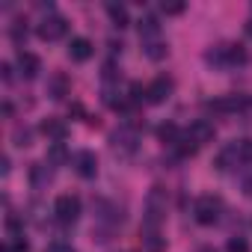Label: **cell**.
Here are the masks:
<instances>
[{
  "instance_id": "cell-23",
  "label": "cell",
  "mask_w": 252,
  "mask_h": 252,
  "mask_svg": "<svg viewBox=\"0 0 252 252\" xmlns=\"http://www.w3.org/2000/svg\"><path fill=\"white\" fill-rule=\"evenodd\" d=\"M143 48H146V57H149V60H155V63L166 57V45H163L160 39H158V42H146Z\"/></svg>"
},
{
  "instance_id": "cell-12",
  "label": "cell",
  "mask_w": 252,
  "mask_h": 252,
  "mask_svg": "<svg viewBox=\"0 0 252 252\" xmlns=\"http://www.w3.org/2000/svg\"><path fill=\"white\" fill-rule=\"evenodd\" d=\"M39 131H42L48 140H54V143H63V140L68 137V125H65L63 119H57V116H48V119L39 125Z\"/></svg>"
},
{
  "instance_id": "cell-2",
  "label": "cell",
  "mask_w": 252,
  "mask_h": 252,
  "mask_svg": "<svg viewBox=\"0 0 252 252\" xmlns=\"http://www.w3.org/2000/svg\"><path fill=\"white\" fill-rule=\"evenodd\" d=\"M205 60L214 68H234V65H243L246 63V48L243 45H220V48L208 51Z\"/></svg>"
},
{
  "instance_id": "cell-21",
  "label": "cell",
  "mask_w": 252,
  "mask_h": 252,
  "mask_svg": "<svg viewBox=\"0 0 252 252\" xmlns=\"http://www.w3.org/2000/svg\"><path fill=\"white\" fill-rule=\"evenodd\" d=\"M65 160H68V149H65V143H54L51 152H48V163H51V166H63Z\"/></svg>"
},
{
  "instance_id": "cell-3",
  "label": "cell",
  "mask_w": 252,
  "mask_h": 252,
  "mask_svg": "<svg viewBox=\"0 0 252 252\" xmlns=\"http://www.w3.org/2000/svg\"><path fill=\"white\" fill-rule=\"evenodd\" d=\"M222 214V199L220 196H199L193 205V217L199 225H214Z\"/></svg>"
},
{
  "instance_id": "cell-33",
  "label": "cell",
  "mask_w": 252,
  "mask_h": 252,
  "mask_svg": "<svg viewBox=\"0 0 252 252\" xmlns=\"http://www.w3.org/2000/svg\"><path fill=\"white\" fill-rule=\"evenodd\" d=\"M0 172H3V175H9V158H3V160H0Z\"/></svg>"
},
{
  "instance_id": "cell-6",
  "label": "cell",
  "mask_w": 252,
  "mask_h": 252,
  "mask_svg": "<svg viewBox=\"0 0 252 252\" xmlns=\"http://www.w3.org/2000/svg\"><path fill=\"white\" fill-rule=\"evenodd\" d=\"M110 143H113V149L122 152V155H134V152H137V143H140V134H137L134 125H122L119 131L110 134Z\"/></svg>"
},
{
  "instance_id": "cell-27",
  "label": "cell",
  "mask_w": 252,
  "mask_h": 252,
  "mask_svg": "<svg viewBox=\"0 0 252 252\" xmlns=\"http://www.w3.org/2000/svg\"><path fill=\"white\" fill-rule=\"evenodd\" d=\"M225 249L228 252H249V243H246V237H231L225 243Z\"/></svg>"
},
{
  "instance_id": "cell-29",
  "label": "cell",
  "mask_w": 252,
  "mask_h": 252,
  "mask_svg": "<svg viewBox=\"0 0 252 252\" xmlns=\"http://www.w3.org/2000/svg\"><path fill=\"white\" fill-rule=\"evenodd\" d=\"M160 9H163V15H181L187 6H184V3H163Z\"/></svg>"
},
{
  "instance_id": "cell-17",
  "label": "cell",
  "mask_w": 252,
  "mask_h": 252,
  "mask_svg": "<svg viewBox=\"0 0 252 252\" xmlns=\"http://www.w3.org/2000/svg\"><path fill=\"white\" fill-rule=\"evenodd\" d=\"M137 30H140V39H143V45H146V42H158V39H160V24H158V18H155V15H146V18H140Z\"/></svg>"
},
{
  "instance_id": "cell-25",
  "label": "cell",
  "mask_w": 252,
  "mask_h": 252,
  "mask_svg": "<svg viewBox=\"0 0 252 252\" xmlns=\"http://www.w3.org/2000/svg\"><path fill=\"white\" fill-rule=\"evenodd\" d=\"M12 140H15L18 149H27V146L33 143V131H30V128H21V125H18V128L12 131Z\"/></svg>"
},
{
  "instance_id": "cell-26",
  "label": "cell",
  "mask_w": 252,
  "mask_h": 252,
  "mask_svg": "<svg viewBox=\"0 0 252 252\" xmlns=\"http://www.w3.org/2000/svg\"><path fill=\"white\" fill-rule=\"evenodd\" d=\"M128 101H131V107L140 104V101H146V86L143 83H131L128 86Z\"/></svg>"
},
{
  "instance_id": "cell-22",
  "label": "cell",
  "mask_w": 252,
  "mask_h": 252,
  "mask_svg": "<svg viewBox=\"0 0 252 252\" xmlns=\"http://www.w3.org/2000/svg\"><path fill=\"white\" fill-rule=\"evenodd\" d=\"M9 36H12V42L15 45H24L27 42V21H12V27H9Z\"/></svg>"
},
{
  "instance_id": "cell-19",
  "label": "cell",
  "mask_w": 252,
  "mask_h": 252,
  "mask_svg": "<svg viewBox=\"0 0 252 252\" xmlns=\"http://www.w3.org/2000/svg\"><path fill=\"white\" fill-rule=\"evenodd\" d=\"M181 137H184V131L178 128L175 122H163L160 128H158V140H160L163 146H175V143H178Z\"/></svg>"
},
{
  "instance_id": "cell-7",
  "label": "cell",
  "mask_w": 252,
  "mask_h": 252,
  "mask_svg": "<svg viewBox=\"0 0 252 252\" xmlns=\"http://www.w3.org/2000/svg\"><path fill=\"white\" fill-rule=\"evenodd\" d=\"M252 101L246 98V95H222V98H217V101H208V110L211 113H220V116H228V113H240V110H246Z\"/></svg>"
},
{
  "instance_id": "cell-34",
  "label": "cell",
  "mask_w": 252,
  "mask_h": 252,
  "mask_svg": "<svg viewBox=\"0 0 252 252\" xmlns=\"http://www.w3.org/2000/svg\"><path fill=\"white\" fill-rule=\"evenodd\" d=\"M246 36L252 39V21H246Z\"/></svg>"
},
{
  "instance_id": "cell-16",
  "label": "cell",
  "mask_w": 252,
  "mask_h": 252,
  "mask_svg": "<svg viewBox=\"0 0 252 252\" xmlns=\"http://www.w3.org/2000/svg\"><path fill=\"white\" fill-rule=\"evenodd\" d=\"M140 243L146 252H163L166 249V237H160V231H155V228H140Z\"/></svg>"
},
{
  "instance_id": "cell-18",
  "label": "cell",
  "mask_w": 252,
  "mask_h": 252,
  "mask_svg": "<svg viewBox=\"0 0 252 252\" xmlns=\"http://www.w3.org/2000/svg\"><path fill=\"white\" fill-rule=\"evenodd\" d=\"M214 166H217L220 172H228L231 166H237V143H228V146H225V149L217 155Z\"/></svg>"
},
{
  "instance_id": "cell-28",
  "label": "cell",
  "mask_w": 252,
  "mask_h": 252,
  "mask_svg": "<svg viewBox=\"0 0 252 252\" xmlns=\"http://www.w3.org/2000/svg\"><path fill=\"white\" fill-rule=\"evenodd\" d=\"M45 252H77L68 240H54V243H48V249Z\"/></svg>"
},
{
  "instance_id": "cell-14",
  "label": "cell",
  "mask_w": 252,
  "mask_h": 252,
  "mask_svg": "<svg viewBox=\"0 0 252 252\" xmlns=\"http://www.w3.org/2000/svg\"><path fill=\"white\" fill-rule=\"evenodd\" d=\"M54 181V169H51V163L45 160V163H33L30 166V184H33V190H48V184Z\"/></svg>"
},
{
  "instance_id": "cell-5",
  "label": "cell",
  "mask_w": 252,
  "mask_h": 252,
  "mask_svg": "<svg viewBox=\"0 0 252 252\" xmlns=\"http://www.w3.org/2000/svg\"><path fill=\"white\" fill-rule=\"evenodd\" d=\"M36 33H39V39H45V42H57V39H63L65 33H68V21L63 18V15H45L42 21H39V27H36Z\"/></svg>"
},
{
  "instance_id": "cell-10",
  "label": "cell",
  "mask_w": 252,
  "mask_h": 252,
  "mask_svg": "<svg viewBox=\"0 0 252 252\" xmlns=\"http://www.w3.org/2000/svg\"><path fill=\"white\" fill-rule=\"evenodd\" d=\"M74 172L80 178H95L98 175V158H95V152H89V149L77 152L74 155Z\"/></svg>"
},
{
  "instance_id": "cell-1",
  "label": "cell",
  "mask_w": 252,
  "mask_h": 252,
  "mask_svg": "<svg viewBox=\"0 0 252 252\" xmlns=\"http://www.w3.org/2000/svg\"><path fill=\"white\" fill-rule=\"evenodd\" d=\"M163 220H166V190H163L160 184H155V187L149 190V196H146L143 228H155V231H160Z\"/></svg>"
},
{
  "instance_id": "cell-13",
  "label": "cell",
  "mask_w": 252,
  "mask_h": 252,
  "mask_svg": "<svg viewBox=\"0 0 252 252\" xmlns=\"http://www.w3.org/2000/svg\"><path fill=\"white\" fill-rule=\"evenodd\" d=\"M68 92H71V80H68V74L54 71V74L48 77V95H51L54 101H63Z\"/></svg>"
},
{
  "instance_id": "cell-31",
  "label": "cell",
  "mask_w": 252,
  "mask_h": 252,
  "mask_svg": "<svg viewBox=\"0 0 252 252\" xmlns=\"http://www.w3.org/2000/svg\"><path fill=\"white\" fill-rule=\"evenodd\" d=\"M240 187H243V193H246V196L252 199V175H246V178L240 181Z\"/></svg>"
},
{
  "instance_id": "cell-15",
  "label": "cell",
  "mask_w": 252,
  "mask_h": 252,
  "mask_svg": "<svg viewBox=\"0 0 252 252\" xmlns=\"http://www.w3.org/2000/svg\"><path fill=\"white\" fill-rule=\"evenodd\" d=\"M92 54H95V45H92L86 36H77V39H71V45H68V57H71L74 63H86Z\"/></svg>"
},
{
  "instance_id": "cell-20",
  "label": "cell",
  "mask_w": 252,
  "mask_h": 252,
  "mask_svg": "<svg viewBox=\"0 0 252 252\" xmlns=\"http://www.w3.org/2000/svg\"><path fill=\"white\" fill-rule=\"evenodd\" d=\"M107 15H110L113 27H119V30H125L131 24V15H128V9H125L122 3H107Z\"/></svg>"
},
{
  "instance_id": "cell-24",
  "label": "cell",
  "mask_w": 252,
  "mask_h": 252,
  "mask_svg": "<svg viewBox=\"0 0 252 252\" xmlns=\"http://www.w3.org/2000/svg\"><path fill=\"white\" fill-rule=\"evenodd\" d=\"M237 160L243 166H252V140H237Z\"/></svg>"
},
{
  "instance_id": "cell-32",
  "label": "cell",
  "mask_w": 252,
  "mask_h": 252,
  "mask_svg": "<svg viewBox=\"0 0 252 252\" xmlns=\"http://www.w3.org/2000/svg\"><path fill=\"white\" fill-rule=\"evenodd\" d=\"M0 71H3V80H6V83H12V65H9V63L0 65Z\"/></svg>"
},
{
  "instance_id": "cell-9",
  "label": "cell",
  "mask_w": 252,
  "mask_h": 252,
  "mask_svg": "<svg viewBox=\"0 0 252 252\" xmlns=\"http://www.w3.org/2000/svg\"><path fill=\"white\" fill-rule=\"evenodd\" d=\"M172 89H175V83H172V77H155L149 86H146V101L149 104H163L169 95H172Z\"/></svg>"
},
{
  "instance_id": "cell-8",
  "label": "cell",
  "mask_w": 252,
  "mask_h": 252,
  "mask_svg": "<svg viewBox=\"0 0 252 252\" xmlns=\"http://www.w3.org/2000/svg\"><path fill=\"white\" fill-rule=\"evenodd\" d=\"M199 149L202 146H208V143H214V137H217V128H214V122H208V119H196L193 125H190V128L184 131Z\"/></svg>"
},
{
  "instance_id": "cell-30",
  "label": "cell",
  "mask_w": 252,
  "mask_h": 252,
  "mask_svg": "<svg viewBox=\"0 0 252 252\" xmlns=\"http://www.w3.org/2000/svg\"><path fill=\"white\" fill-rule=\"evenodd\" d=\"M6 225H9V231H18V228H21L24 222H21V217H15V214H9V217H6Z\"/></svg>"
},
{
  "instance_id": "cell-11",
  "label": "cell",
  "mask_w": 252,
  "mask_h": 252,
  "mask_svg": "<svg viewBox=\"0 0 252 252\" xmlns=\"http://www.w3.org/2000/svg\"><path fill=\"white\" fill-rule=\"evenodd\" d=\"M15 63H18V71H21L24 80H36L39 71H42V60L36 54H30V51H18V60Z\"/></svg>"
},
{
  "instance_id": "cell-4",
  "label": "cell",
  "mask_w": 252,
  "mask_h": 252,
  "mask_svg": "<svg viewBox=\"0 0 252 252\" xmlns=\"http://www.w3.org/2000/svg\"><path fill=\"white\" fill-rule=\"evenodd\" d=\"M54 217H57L63 225H74L77 217H80V199L71 196V193L57 196V202H54Z\"/></svg>"
}]
</instances>
